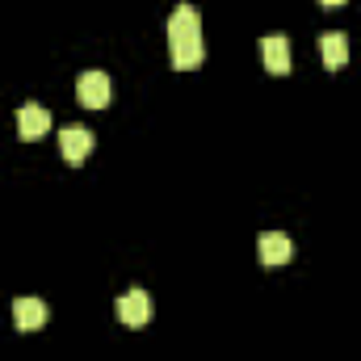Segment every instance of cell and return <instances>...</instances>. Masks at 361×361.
I'll return each mask as SVG.
<instances>
[{
	"instance_id": "cell-2",
	"label": "cell",
	"mask_w": 361,
	"mask_h": 361,
	"mask_svg": "<svg viewBox=\"0 0 361 361\" xmlns=\"http://www.w3.org/2000/svg\"><path fill=\"white\" fill-rule=\"evenodd\" d=\"M76 97H80V105H89V109H105V105L114 101V80H109L105 72H80Z\"/></svg>"
},
{
	"instance_id": "cell-5",
	"label": "cell",
	"mask_w": 361,
	"mask_h": 361,
	"mask_svg": "<svg viewBox=\"0 0 361 361\" xmlns=\"http://www.w3.org/2000/svg\"><path fill=\"white\" fill-rule=\"evenodd\" d=\"M51 130V114L38 105V101H25L21 109H17V135L21 139H42Z\"/></svg>"
},
{
	"instance_id": "cell-10",
	"label": "cell",
	"mask_w": 361,
	"mask_h": 361,
	"mask_svg": "<svg viewBox=\"0 0 361 361\" xmlns=\"http://www.w3.org/2000/svg\"><path fill=\"white\" fill-rule=\"evenodd\" d=\"M319 4H328V8H336V4H345V0H319Z\"/></svg>"
},
{
	"instance_id": "cell-9",
	"label": "cell",
	"mask_w": 361,
	"mask_h": 361,
	"mask_svg": "<svg viewBox=\"0 0 361 361\" xmlns=\"http://www.w3.org/2000/svg\"><path fill=\"white\" fill-rule=\"evenodd\" d=\"M319 51H324V63H328L332 72L349 63V38H345L341 30H328V34L319 38Z\"/></svg>"
},
{
	"instance_id": "cell-3",
	"label": "cell",
	"mask_w": 361,
	"mask_h": 361,
	"mask_svg": "<svg viewBox=\"0 0 361 361\" xmlns=\"http://www.w3.org/2000/svg\"><path fill=\"white\" fill-rule=\"evenodd\" d=\"M152 315H156V307H152V294L147 290H126L118 298V319L126 328H143V324H152Z\"/></svg>"
},
{
	"instance_id": "cell-7",
	"label": "cell",
	"mask_w": 361,
	"mask_h": 361,
	"mask_svg": "<svg viewBox=\"0 0 361 361\" xmlns=\"http://www.w3.org/2000/svg\"><path fill=\"white\" fill-rule=\"evenodd\" d=\"M47 302L42 298H13V324L21 328V332H34V328H42L47 324Z\"/></svg>"
},
{
	"instance_id": "cell-6",
	"label": "cell",
	"mask_w": 361,
	"mask_h": 361,
	"mask_svg": "<svg viewBox=\"0 0 361 361\" xmlns=\"http://www.w3.org/2000/svg\"><path fill=\"white\" fill-rule=\"evenodd\" d=\"M257 257H261V265H286V261L294 257V244H290V235H281V231H265V235L257 240Z\"/></svg>"
},
{
	"instance_id": "cell-1",
	"label": "cell",
	"mask_w": 361,
	"mask_h": 361,
	"mask_svg": "<svg viewBox=\"0 0 361 361\" xmlns=\"http://www.w3.org/2000/svg\"><path fill=\"white\" fill-rule=\"evenodd\" d=\"M169 47H173V68L177 72H193L206 51H202V17L193 4H177L169 17Z\"/></svg>"
},
{
	"instance_id": "cell-4",
	"label": "cell",
	"mask_w": 361,
	"mask_h": 361,
	"mask_svg": "<svg viewBox=\"0 0 361 361\" xmlns=\"http://www.w3.org/2000/svg\"><path fill=\"white\" fill-rule=\"evenodd\" d=\"M92 143H97V139H92L89 126H63V130H59V152H63V160H68V164L89 160Z\"/></svg>"
},
{
	"instance_id": "cell-8",
	"label": "cell",
	"mask_w": 361,
	"mask_h": 361,
	"mask_svg": "<svg viewBox=\"0 0 361 361\" xmlns=\"http://www.w3.org/2000/svg\"><path fill=\"white\" fill-rule=\"evenodd\" d=\"M261 59H265V68H269L273 76H286L290 72V42L281 38V34H269L265 42H261Z\"/></svg>"
}]
</instances>
